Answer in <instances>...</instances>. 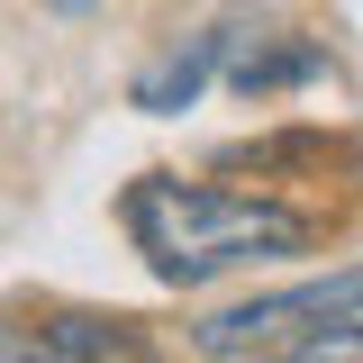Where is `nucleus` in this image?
<instances>
[{"mask_svg":"<svg viewBox=\"0 0 363 363\" xmlns=\"http://www.w3.org/2000/svg\"><path fill=\"white\" fill-rule=\"evenodd\" d=\"M227 55H236V28H200V37H182L173 55H155V64L136 73L128 100L145 109V118H173V109H191V100L227 73Z\"/></svg>","mask_w":363,"mask_h":363,"instance_id":"7ed1b4c3","label":"nucleus"},{"mask_svg":"<svg viewBox=\"0 0 363 363\" xmlns=\"http://www.w3.org/2000/svg\"><path fill=\"white\" fill-rule=\"evenodd\" d=\"M318 73V45L281 37V45H245V28H236V55H227V82L245 91V100H264V91H291Z\"/></svg>","mask_w":363,"mask_h":363,"instance_id":"20e7f679","label":"nucleus"},{"mask_svg":"<svg viewBox=\"0 0 363 363\" xmlns=\"http://www.w3.org/2000/svg\"><path fill=\"white\" fill-rule=\"evenodd\" d=\"M345 309H363V264L327 272V281H291V291H255V300H236V309L200 318V327H191V354L200 363H245V354H272V345L318 336L327 318H345Z\"/></svg>","mask_w":363,"mask_h":363,"instance_id":"f03ea898","label":"nucleus"},{"mask_svg":"<svg viewBox=\"0 0 363 363\" xmlns=\"http://www.w3.org/2000/svg\"><path fill=\"white\" fill-rule=\"evenodd\" d=\"M45 9H55V18H91L100 0H45Z\"/></svg>","mask_w":363,"mask_h":363,"instance_id":"6e6552de","label":"nucleus"},{"mask_svg":"<svg viewBox=\"0 0 363 363\" xmlns=\"http://www.w3.org/2000/svg\"><path fill=\"white\" fill-rule=\"evenodd\" d=\"M0 363H55V345L28 336V327H0Z\"/></svg>","mask_w":363,"mask_h":363,"instance_id":"0eeeda50","label":"nucleus"},{"mask_svg":"<svg viewBox=\"0 0 363 363\" xmlns=\"http://www.w3.org/2000/svg\"><path fill=\"white\" fill-rule=\"evenodd\" d=\"M281 363H363V327H345V318H327L318 336H300Z\"/></svg>","mask_w":363,"mask_h":363,"instance_id":"423d86ee","label":"nucleus"},{"mask_svg":"<svg viewBox=\"0 0 363 363\" xmlns=\"http://www.w3.org/2000/svg\"><path fill=\"white\" fill-rule=\"evenodd\" d=\"M37 336L55 345V363H145L128 318H45Z\"/></svg>","mask_w":363,"mask_h":363,"instance_id":"39448f33","label":"nucleus"},{"mask_svg":"<svg viewBox=\"0 0 363 363\" xmlns=\"http://www.w3.org/2000/svg\"><path fill=\"white\" fill-rule=\"evenodd\" d=\"M118 218H128L136 255L155 264V281H173V291H200L218 272H245L264 255H300L309 245V218L300 209L255 200V191H218V182H182V173L128 182Z\"/></svg>","mask_w":363,"mask_h":363,"instance_id":"f257e3e1","label":"nucleus"}]
</instances>
